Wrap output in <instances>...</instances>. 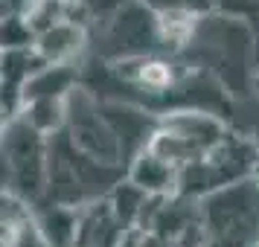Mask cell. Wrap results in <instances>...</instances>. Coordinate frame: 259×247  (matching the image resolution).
Listing matches in <instances>:
<instances>
[{
    "label": "cell",
    "mask_w": 259,
    "mask_h": 247,
    "mask_svg": "<svg viewBox=\"0 0 259 247\" xmlns=\"http://www.w3.org/2000/svg\"><path fill=\"white\" fill-rule=\"evenodd\" d=\"M157 29H160V38L181 47L184 41H189L192 29H195V15L187 12V9H163L157 15Z\"/></svg>",
    "instance_id": "obj_1"
},
{
    "label": "cell",
    "mask_w": 259,
    "mask_h": 247,
    "mask_svg": "<svg viewBox=\"0 0 259 247\" xmlns=\"http://www.w3.org/2000/svg\"><path fill=\"white\" fill-rule=\"evenodd\" d=\"M131 79L137 84H143V87H149V90H166V87H172V82H175V70L166 61L149 59V61H137Z\"/></svg>",
    "instance_id": "obj_2"
}]
</instances>
